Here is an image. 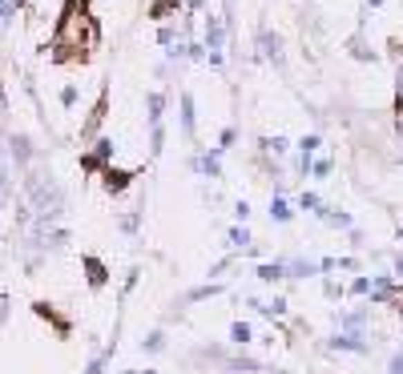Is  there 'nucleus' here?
<instances>
[{
	"mask_svg": "<svg viewBox=\"0 0 403 374\" xmlns=\"http://www.w3.org/2000/svg\"><path fill=\"white\" fill-rule=\"evenodd\" d=\"M24 193H28V201H32L37 226L57 222L61 210H65V189L53 181V173H28V177H24Z\"/></svg>",
	"mask_w": 403,
	"mask_h": 374,
	"instance_id": "1",
	"label": "nucleus"
},
{
	"mask_svg": "<svg viewBox=\"0 0 403 374\" xmlns=\"http://www.w3.org/2000/svg\"><path fill=\"white\" fill-rule=\"evenodd\" d=\"M254 45H259V57L266 61V65H274L279 72L286 69V45L266 21H259V28H254Z\"/></svg>",
	"mask_w": 403,
	"mask_h": 374,
	"instance_id": "2",
	"label": "nucleus"
},
{
	"mask_svg": "<svg viewBox=\"0 0 403 374\" xmlns=\"http://www.w3.org/2000/svg\"><path fill=\"white\" fill-rule=\"evenodd\" d=\"M327 351L367 354V351H371V342H367V334H363V330H335L331 338H327Z\"/></svg>",
	"mask_w": 403,
	"mask_h": 374,
	"instance_id": "3",
	"label": "nucleus"
},
{
	"mask_svg": "<svg viewBox=\"0 0 403 374\" xmlns=\"http://www.w3.org/2000/svg\"><path fill=\"white\" fill-rule=\"evenodd\" d=\"M202 32H206V41H202V45L210 48V52H226L230 28H226V21H222L218 12H206V21H202Z\"/></svg>",
	"mask_w": 403,
	"mask_h": 374,
	"instance_id": "4",
	"label": "nucleus"
},
{
	"mask_svg": "<svg viewBox=\"0 0 403 374\" xmlns=\"http://www.w3.org/2000/svg\"><path fill=\"white\" fill-rule=\"evenodd\" d=\"M190 169L198 177H210V181H222V153L218 149H202V153H194Z\"/></svg>",
	"mask_w": 403,
	"mask_h": 374,
	"instance_id": "5",
	"label": "nucleus"
},
{
	"mask_svg": "<svg viewBox=\"0 0 403 374\" xmlns=\"http://www.w3.org/2000/svg\"><path fill=\"white\" fill-rule=\"evenodd\" d=\"M319 274H323V266H319V262H315V257H290V262H286V278H319Z\"/></svg>",
	"mask_w": 403,
	"mask_h": 374,
	"instance_id": "6",
	"label": "nucleus"
},
{
	"mask_svg": "<svg viewBox=\"0 0 403 374\" xmlns=\"http://www.w3.org/2000/svg\"><path fill=\"white\" fill-rule=\"evenodd\" d=\"M105 161H113V141H109V137H97L93 141V153H85V157H81V165H85V169H97V165H105Z\"/></svg>",
	"mask_w": 403,
	"mask_h": 374,
	"instance_id": "7",
	"label": "nucleus"
},
{
	"mask_svg": "<svg viewBox=\"0 0 403 374\" xmlns=\"http://www.w3.org/2000/svg\"><path fill=\"white\" fill-rule=\"evenodd\" d=\"M254 278H259L262 286H274V282H283V278H286V262H283V257H274V262H259Z\"/></svg>",
	"mask_w": 403,
	"mask_h": 374,
	"instance_id": "8",
	"label": "nucleus"
},
{
	"mask_svg": "<svg viewBox=\"0 0 403 374\" xmlns=\"http://www.w3.org/2000/svg\"><path fill=\"white\" fill-rule=\"evenodd\" d=\"M162 117H166V93L153 89V93H145V121L149 125H162Z\"/></svg>",
	"mask_w": 403,
	"mask_h": 374,
	"instance_id": "9",
	"label": "nucleus"
},
{
	"mask_svg": "<svg viewBox=\"0 0 403 374\" xmlns=\"http://www.w3.org/2000/svg\"><path fill=\"white\" fill-rule=\"evenodd\" d=\"M222 290H226L222 282H202V286H194V290H190V294H186V298H182L178 306H194V302H206V298H218Z\"/></svg>",
	"mask_w": 403,
	"mask_h": 374,
	"instance_id": "10",
	"label": "nucleus"
},
{
	"mask_svg": "<svg viewBox=\"0 0 403 374\" xmlns=\"http://www.w3.org/2000/svg\"><path fill=\"white\" fill-rule=\"evenodd\" d=\"M347 52H351V57H355V61H371V65H375V61H379V52H375V48L367 45V37H363V28H359L355 37H351V41H347Z\"/></svg>",
	"mask_w": 403,
	"mask_h": 374,
	"instance_id": "11",
	"label": "nucleus"
},
{
	"mask_svg": "<svg viewBox=\"0 0 403 374\" xmlns=\"http://www.w3.org/2000/svg\"><path fill=\"white\" fill-rule=\"evenodd\" d=\"M226 246H230V254H238V250H250V246H254V237H250V230H246V222H234V226H230Z\"/></svg>",
	"mask_w": 403,
	"mask_h": 374,
	"instance_id": "12",
	"label": "nucleus"
},
{
	"mask_svg": "<svg viewBox=\"0 0 403 374\" xmlns=\"http://www.w3.org/2000/svg\"><path fill=\"white\" fill-rule=\"evenodd\" d=\"M194 133H198V117H194V93L186 89V93H182V137L194 141Z\"/></svg>",
	"mask_w": 403,
	"mask_h": 374,
	"instance_id": "13",
	"label": "nucleus"
},
{
	"mask_svg": "<svg viewBox=\"0 0 403 374\" xmlns=\"http://www.w3.org/2000/svg\"><path fill=\"white\" fill-rule=\"evenodd\" d=\"M367 314H371V306L363 302L359 310H347V314H339L335 322H339V330H363V326H367Z\"/></svg>",
	"mask_w": 403,
	"mask_h": 374,
	"instance_id": "14",
	"label": "nucleus"
},
{
	"mask_svg": "<svg viewBox=\"0 0 403 374\" xmlns=\"http://www.w3.org/2000/svg\"><path fill=\"white\" fill-rule=\"evenodd\" d=\"M290 217H294V210H290V201H286L283 193H274V197H270V222H274V226H286Z\"/></svg>",
	"mask_w": 403,
	"mask_h": 374,
	"instance_id": "15",
	"label": "nucleus"
},
{
	"mask_svg": "<svg viewBox=\"0 0 403 374\" xmlns=\"http://www.w3.org/2000/svg\"><path fill=\"white\" fill-rule=\"evenodd\" d=\"M85 274H89V286L101 290L105 282H109V270H105V262H97V257H85Z\"/></svg>",
	"mask_w": 403,
	"mask_h": 374,
	"instance_id": "16",
	"label": "nucleus"
},
{
	"mask_svg": "<svg viewBox=\"0 0 403 374\" xmlns=\"http://www.w3.org/2000/svg\"><path fill=\"white\" fill-rule=\"evenodd\" d=\"M254 342V330H250V322H230V346H250Z\"/></svg>",
	"mask_w": 403,
	"mask_h": 374,
	"instance_id": "17",
	"label": "nucleus"
},
{
	"mask_svg": "<svg viewBox=\"0 0 403 374\" xmlns=\"http://www.w3.org/2000/svg\"><path fill=\"white\" fill-rule=\"evenodd\" d=\"M129 181H133V173H121V169H105V189L109 193H121V189H129Z\"/></svg>",
	"mask_w": 403,
	"mask_h": 374,
	"instance_id": "18",
	"label": "nucleus"
},
{
	"mask_svg": "<svg viewBox=\"0 0 403 374\" xmlns=\"http://www.w3.org/2000/svg\"><path fill=\"white\" fill-rule=\"evenodd\" d=\"M323 222H327L331 230H351V226H355V217H351V213H343V210H331V206L323 210Z\"/></svg>",
	"mask_w": 403,
	"mask_h": 374,
	"instance_id": "19",
	"label": "nucleus"
},
{
	"mask_svg": "<svg viewBox=\"0 0 403 374\" xmlns=\"http://www.w3.org/2000/svg\"><path fill=\"white\" fill-rule=\"evenodd\" d=\"M8 193H12V161H8V153L0 149V197L8 201Z\"/></svg>",
	"mask_w": 403,
	"mask_h": 374,
	"instance_id": "20",
	"label": "nucleus"
},
{
	"mask_svg": "<svg viewBox=\"0 0 403 374\" xmlns=\"http://www.w3.org/2000/svg\"><path fill=\"white\" fill-rule=\"evenodd\" d=\"M299 210H307V213H315V217H323V197L315 193V189H303V197H299Z\"/></svg>",
	"mask_w": 403,
	"mask_h": 374,
	"instance_id": "21",
	"label": "nucleus"
},
{
	"mask_svg": "<svg viewBox=\"0 0 403 374\" xmlns=\"http://www.w3.org/2000/svg\"><path fill=\"white\" fill-rule=\"evenodd\" d=\"M259 145H262V153H274V157H283L286 149H290V141H286L283 133H274V137H262Z\"/></svg>",
	"mask_w": 403,
	"mask_h": 374,
	"instance_id": "22",
	"label": "nucleus"
},
{
	"mask_svg": "<svg viewBox=\"0 0 403 374\" xmlns=\"http://www.w3.org/2000/svg\"><path fill=\"white\" fill-rule=\"evenodd\" d=\"M162 149H166V125H149V153L162 157Z\"/></svg>",
	"mask_w": 403,
	"mask_h": 374,
	"instance_id": "23",
	"label": "nucleus"
},
{
	"mask_svg": "<svg viewBox=\"0 0 403 374\" xmlns=\"http://www.w3.org/2000/svg\"><path fill=\"white\" fill-rule=\"evenodd\" d=\"M158 45H162V48L182 45V37H178V24H162V28H158Z\"/></svg>",
	"mask_w": 403,
	"mask_h": 374,
	"instance_id": "24",
	"label": "nucleus"
},
{
	"mask_svg": "<svg viewBox=\"0 0 403 374\" xmlns=\"http://www.w3.org/2000/svg\"><path fill=\"white\" fill-rule=\"evenodd\" d=\"M142 351L145 354H162V351H166V334H162V330H153L149 338H142Z\"/></svg>",
	"mask_w": 403,
	"mask_h": 374,
	"instance_id": "25",
	"label": "nucleus"
},
{
	"mask_svg": "<svg viewBox=\"0 0 403 374\" xmlns=\"http://www.w3.org/2000/svg\"><path fill=\"white\" fill-rule=\"evenodd\" d=\"M234 141H238V129H234V125H226V129L218 133V145H214V149H218V153H230V149H234Z\"/></svg>",
	"mask_w": 403,
	"mask_h": 374,
	"instance_id": "26",
	"label": "nucleus"
},
{
	"mask_svg": "<svg viewBox=\"0 0 403 374\" xmlns=\"http://www.w3.org/2000/svg\"><path fill=\"white\" fill-rule=\"evenodd\" d=\"M331 169H335L331 157H319V161L310 165V177H315V181H327V177H331Z\"/></svg>",
	"mask_w": 403,
	"mask_h": 374,
	"instance_id": "27",
	"label": "nucleus"
},
{
	"mask_svg": "<svg viewBox=\"0 0 403 374\" xmlns=\"http://www.w3.org/2000/svg\"><path fill=\"white\" fill-rule=\"evenodd\" d=\"M347 294H351V298H367V294H371V278H367V274H359V278L347 286Z\"/></svg>",
	"mask_w": 403,
	"mask_h": 374,
	"instance_id": "28",
	"label": "nucleus"
},
{
	"mask_svg": "<svg viewBox=\"0 0 403 374\" xmlns=\"http://www.w3.org/2000/svg\"><path fill=\"white\" fill-rule=\"evenodd\" d=\"M105 109H109V93H101V101H97L93 117H89V125H85V133H93L97 125H101V117H105Z\"/></svg>",
	"mask_w": 403,
	"mask_h": 374,
	"instance_id": "29",
	"label": "nucleus"
},
{
	"mask_svg": "<svg viewBox=\"0 0 403 374\" xmlns=\"http://www.w3.org/2000/svg\"><path fill=\"white\" fill-rule=\"evenodd\" d=\"M12 157H17L21 165L32 157V145H28V137H12Z\"/></svg>",
	"mask_w": 403,
	"mask_h": 374,
	"instance_id": "30",
	"label": "nucleus"
},
{
	"mask_svg": "<svg viewBox=\"0 0 403 374\" xmlns=\"http://www.w3.org/2000/svg\"><path fill=\"white\" fill-rule=\"evenodd\" d=\"M113 351H118V342H113V346H109V351H101L93 358V362H89V371L85 374H105V362H109V358H113Z\"/></svg>",
	"mask_w": 403,
	"mask_h": 374,
	"instance_id": "31",
	"label": "nucleus"
},
{
	"mask_svg": "<svg viewBox=\"0 0 403 374\" xmlns=\"http://www.w3.org/2000/svg\"><path fill=\"white\" fill-rule=\"evenodd\" d=\"M17 12H21V0H0V28L12 21Z\"/></svg>",
	"mask_w": 403,
	"mask_h": 374,
	"instance_id": "32",
	"label": "nucleus"
},
{
	"mask_svg": "<svg viewBox=\"0 0 403 374\" xmlns=\"http://www.w3.org/2000/svg\"><path fill=\"white\" fill-rule=\"evenodd\" d=\"M323 294H327L331 302H339V298L347 294V286H343V282H335V278H323Z\"/></svg>",
	"mask_w": 403,
	"mask_h": 374,
	"instance_id": "33",
	"label": "nucleus"
},
{
	"mask_svg": "<svg viewBox=\"0 0 403 374\" xmlns=\"http://www.w3.org/2000/svg\"><path fill=\"white\" fill-rule=\"evenodd\" d=\"M319 145H323V137H319V133H307V137H299V153H310V157H315Z\"/></svg>",
	"mask_w": 403,
	"mask_h": 374,
	"instance_id": "34",
	"label": "nucleus"
},
{
	"mask_svg": "<svg viewBox=\"0 0 403 374\" xmlns=\"http://www.w3.org/2000/svg\"><path fill=\"white\" fill-rule=\"evenodd\" d=\"M169 8H178V0H158V4L149 8V17H153V21H166V12H169Z\"/></svg>",
	"mask_w": 403,
	"mask_h": 374,
	"instance_id": "35",
	"label": "nucleus"
},
{
	"mask_svg": "<svg viewBox=\"0 0 403 374\" xmlns=\"http://www.w3.org/2000/svg\"><path fill=\"white\" fill-rule=\"evenodd\" d=\"M234 222H250V201H246V197L234 201Z\"/></svg>",
	"mask_w": 403,
	"mask_h": 374,
	"instance_id": "36",
	"label": "nucleus"
},
{
	"mask_svg": "<svg viewBox=\"0 0 403 374\" xmlns=\"http://www.w3.org/2000/svg\"><path fill=\"white\" fill-rule=\"evenodd\" d=\"M387 374H403V351L391 354V362H387Z\"/></svg>",
	"mask_w": 403,
	"mask_h": 374,
	"instance_id": "37",
	"label": "nucleus"
},
{
	"mask_svg": "<svg viewBox=\"0 0 403 374\" xmlns=\"http://www.w3.org/2000/svg\"><path fill=\"white\" fill-rule=\"evenodd\" d=\"M395 97L403 101V61H395Z\"/></svg>",
	"mask_w": 403,
	"mask_h": 374,
	"instance_id": "38",
	"label": "nucleus"
},
{
	"mask_svg": "<svg viewBox=\"0 0 403 374\" xmlns=\"http://www.w3.org/2000/svg\"><path fill=\"white\" fill-rule=\"evenodd\" d=\"M226 266H230V257H222V262H214V266H210V278H222V270H226Z\"/></svg>",
	"mask_w": 403,
	"mask_h": 374,
	"instance_id": "39",
	"label": "nucleus"
},
{
	"mask_svg": "<svg viewBox=\"0 0 403 374\" xmlns=\"http://www.w3.org/2000/svg\"><path fill=\"white\" fill-rule=\"evenodd\" d=\"M222 61H226V52H210V57H206V65H210V69H222Z\"/></svg>",
	"mask_w": 403,
	"mask_h": 374,
	"instance_id": "40",
	"label": "nucleus"
},
{
	"mask_svg": "<svg viewBox=\"0 0 403 374\" xmlns=\"http://www.w3.org/2000/svg\"><path fill=\"white\" fill-rule=\"evenodd\" d=\"M186 8H190V12H202V8H206V0H186Z\"/></svg>",
	"mask_w": 403,
	"mask_h": 374,
	"instance_id": "41",
	"label": "nucleus"
},
{
	"mask_svg": "<svg viewBox=\"0 0 403 374\" xmlns=\"http://www.w3.org/2000/svg\"><path fill=\"white\" fill-rule=\"evenodd\" d=\"M383 0H363V12H371V8H379Z\"/></svg>",
	"mask_w": 403,
	"mask_h": 374,
	"instance_id": "42",
	"label": "nucleus"
},
{
	"mask_svg": "<svg viewBox=\"0 0 403 374\" xmlns=\"http://www.w3.org/2000/svg\"><path fill=\"white\" fill-rule=\"evenodd\" d=\"M395 274H403V254H400V257H395Z\"/></svg>",
	"mask_w": 403,
	"mask_h": 374,
	"instance_id": "43",
	"label": "nucleus"
},
{
	"mask_svg": "<svg viewBox=\"0 0 403 374\" xmlns=\"http://www.w3.org/2000/svg\"><path fill=\"white\" fill-rule=\"evenodd\" d=\"M138 374H158V371H138Z\"/></svg>",
	"mask_w": 403,
	"mask_h": 374,
	"instance_id": "44",
	"label": "nucleus"
},
{
	"mask_svg": "<svg viewBox=\"0 0 403 374\" xmlns=\"http://www.w3.org/2000/svg\"><path fill=\"white\" fill-rule=\"evenodd\" d=\"M0 213H4V197H0Z\"/></svg>",
	"mask_w": 403,
	"mask_h": 374,
	"instance_id": "45",
	"label": "nucleus"
},
{
	"mask_svg": "<svg viewBox=\"0 0 403 374\" xmlns=\"http://www.w3.org/2000/svg\"><path fill=\"white\" fill-rule=\"evenodd\" d=\"M400 242H403V230H400Z\"/></svg>",
	"mask_w": 403,
	"mask_h": 374,
	"instance_id": "46",
	"label": "nucleus"
}]
</instances>
